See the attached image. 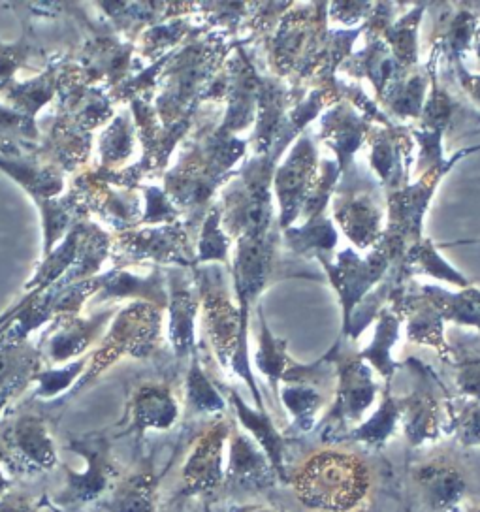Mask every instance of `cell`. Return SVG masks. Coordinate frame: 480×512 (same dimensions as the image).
I'll use <instances>...</instances> for the list:
<instances>
[{"mask_svg":"<svg viewBox=\"0 0 480 512\" xmlns=\"http://www.w3.org/2000/svg\"><path fill=\"white\" fill-rule=\"evenodd\" d=\"M471 512H480V507H479V509H475V511H471Z\"/></svg>","mask_w":480,"mask_h":512,"instance_id":"47","label":"cell"},{"mask_svg":"<svg viewBox=\"0 0 480 512\" xmlns=\"http://www.w3.org/2000/svg\"><path fill=\"white\" fill-rule=\"evenodd\" d=\"M439 57H441L439 51L432 46V55L428 64L424 68H413L398 76L396 80L390 81L379 98V104L386 108L388 113L396 115L403 121L420 119V113L428 96L432 70L437 66Z\"/></svg>","mask_w":480,"mask_h":512,"instance_id":"19","label":"cell"},{"mask_svg":"<svg viewBox=\"0 0 480 512\" xmlns=\"http://www.w3.org/2000/svg\"><path fill=\"white\" fill-rule=\"evenodd\" d=\"M258 315V351H256L255 364L262 375H266L268 383L272 386L273 394H279V383L283 375L290 368L292 360L288 358L287 341L279 339L272 334L268 322L264 319L262 305H256Z\"/></svg>","mask_w":480,"mask_h":512,"instance_id":"30","label":"cell"},{"mask_svg":"<svg viewBox=\"0 0 480 512\" xmlns=\"http://www.w3.org/2000/svg\"><path fill=\"white\" fill-rule=\"evenodd\" d=\"M134 426L140 430H168L174 426L179 407L164 386H145L134 398Z\"/></svg>","mask_w":480,"mask_h":512,"instance_id":"25","label":"cell"},{"mask_svg":"<svg viewBox=\"0 0 480 512\" xmlns=\"http://www.w3.org/2000/svg\"><path fill=\"white\" fill-rule=\"evenodd\" d=\"M330 8V19L345 27H360L362 21H368L373 10L371 2H334Z\"/></svg>","mask_w":480,"mask_h":512,"instance_id":"40","label":"cell"},{"mask_svg":"<svg viewBox=\"0 0 480 512\" xmlns=\"http://www.w3.org/2000/svg\"><path fill=\"white\" fill-rule=\"evenodd\" d=\"M424 4L411 6L407 14L394 21L390 27L384 29L381 38L384 44L390 49L392 57L401 68V72H409L416 68L418 63V53H416V34H418V25L422 21L424 14Z\"/></svg>","mask_w":480,"mask_h":512,"instance_id":"31","label":"cell"},{"mask_svg":"<svg viewBox=\"0 0 480 512\" xmlns=\"http://www.w3.org/2000/svg\"><path fill=\"white\" fill-rule=\"evenodd\" d=\"M279 396L288 413L292 415V426L298 432H311L317 426V415L322 409L324 396L319 386L307 383H283Z\"/></svg>","mask_w":480,"mask_h":512,"instance_id":"32","label":"cell"},{"mask_svg":"<svg viewBox=\"0 0 480 512\" xmlns=\"http://www.w3.org/2000/svg\"><path fill=\"white\" fill-rule=\"evenodd\" d=\"M336 351V400L330 405L326 430L320 433L322 441H341L352 428H356L364 413L373 405L377 396V384L373 381L371 368L360 360L358 352L345 347V339L339 337L334 345Z\"/></svg>","mask_w":480,"mask_h":512,"instance_id":"4","label":"cell"},{"mask_svg":"<svg viewBox=\"0 0 480 512\" xmlns=\"http://www.w3.org/2000/svg\"><path fill=\"white\" fill-rule=\"evenodd\" d=\"M339 70L347 72L351 78H368L377 98H381L390 81L405 74L381 36H368L366 48L351 55Z\"/></svg>","mask_w":480,"mask_h":512,"instance_id":"21","label":"cell"},{"mask_svg":"<svg viewBox=\"0 0 480 512\" xmlns=\"http://www.w3.org/2000/svg\"><path fill=\"white\" fill-rule=\"evenodd\" d=\"M223 209L219 206L209 211L206 223L202 228V236L198 243V262H228V251H230V238L221 228Z\"/></svg>","mask_w":480,"mask_h":512,"instance_id":"37","label":"cell"},{"mask_svg":"<svg viewBox=\"0 0 480 512\" xmlns=\"http://www.w3.org/2000/svg\"><path fill=\"white\" fill-rule=\"evenodd\" d=\"M371 123L351 102H337L320 115V140L334 149L341 176L351 168L352 157L368 138Z\"/></svg>","mask_w":480,"mask_h":512,"instance_id":"17","label":"cell"},{"mask_svg":"<svg viewBox=\"0 0 480 512\" xmlns=\"http://www.w3.org/2000/svg\"><path fill=\"white\" fill-rule=\"evenodd\" d=\"M394 273L396 277L392 281V287H401V283L407 281L413 273H426L460 288L471 287V283L462 273L456 272L445 258H441L432 240H420L415 245H411L405 251Z\"/></svg>","mask_w":480,"mask_h":512,"instance_id":"22","label":"cell"},{"mask_svg":"<svg viewBox=\"0 0 480 512\" xmlns=\"http://www.w3.org/2000/svg\"><path fill=\"white\" fill-rule=\"evenodd\" d=\"M418 288L435 305L443 320L480 330V288L471 285L460 292H448L435 285H418Z\"/></svg>","mask_w":480,"mask_h":512,"instance_id":"26","label":"cell"},{"mask_svg":"<svg viewBox=\"0 0 480 512\" xmlns=\"http://www.w3.org/2000/svg\"><path fill=\"white\" fill-rule=\"evenodd\" d=\"M377 317H379V322H377V328H375L373 341L364 351L358 352V356H360V360L369 362L373 368L381 373V377L386 381V384H390L396 369L400 368L392 360L390 352H392L394 343L400 337L401 317L398 313L392 311L390 305L383 307Z\"/></svg>","mask_w":480,"mask_h":512,"instance_id":"27","label":"cell"},{"mask_svg":"<svg viewBox=\"0 0 480 512\" xmlns=\"http://www.w3.org/2000/svg\"><path fill=\"white\" fill-rule=\"evenodd\" d=\"M296 503L307 512H366L377 477L368 460L343 448H319L288 469Z\"/></svg>","mask_w":480,"mask_h":512,"instance_id":"1","label":"cell"},{"mask_svg":"<svg viewBox=\"0 0 480 512\" xmlns=\"http://www.w3.org/2000/svg\"><path fill=\"white\" fill-rule=\"evenodd\" d=\"M230 456L224 469V486L230 490H268L277 479L272 464L255 439L240 426L230 432Z\"/></svg>","mask_w":480,"mask_h":512,"instance_id":"16","label":"cell"},{"mask_svg":"<svg viewBox=\"0 0 480 512\" xmlns=\"http://www.w3.org/2000/svg\"><path fill=\"white\" fill-rule=\"evenodd\" d=\"M198 300L183 277H172L170 337L179 356L194 351V319Z\"/></svg>","mask_w":480,"mask_h":512,"instance_id":"28","label":"cell"},{"mask_svg":"<svg viewBox=\"0 0 480 512\" xmlns=\"http://www.w3.org/2000/svg\"><path fill=\"white\" fill-rule=\"evenodd\" d=\"M319 260L332 287L336 288L339 294V302L343 305V337L347 334L352 311L368 296L371 288L383 283L384 275L392 266V262L377 245L371 249L368 256H360L352 249H345L337 253L336 260L326 256Z\"/></svg>","mask_w":480,"mask_h":512,"instance_id":"8","label":"cell"},{"mask_svg":"<svg viewBox=\"0 0 480 512\" xmlns=\"http://www.w3.org/2000/svg\"><path fill=\"white\" fill-rule=\"evenodd\" d=\"M369 164L388 192L409 185L415 140L411 128L390 125L373 127L368 132Z\"/></svg>","mask_w":480,"mask_h":512,"instance_id":"11","label":"cell"},{"mask_svg":"<svg viewBox=\"0 0 480 512\" xmlns=\"http://www.w3.org/2000/svg\"><path fill=\"white\" fill-rule=\"evenodd\" d=\"M288 247L296 255H313L317 258H330L332 251L336 249L339 234L336 226L326 217L320 215L317 219H309L302 226H290L287 230H281Z\"/></svg>","mask_w":480,"mask_h":512,"instance_id":"29","label":"cell"},{"mask_svg":"<svg viewBox=\"0 0 480 512\" xmlns=\"http://www.w3.org/2000/svg\"><path fill=\"white\" fill-rule=\"evenodd\" d=\"M0 512H38L32 505L31 499L27 497L16 496V494H6L0 497Z\"/></svg>","mask_w":480,"mask_h":512,"instance_id":"43","label":"cell"},{"mask_svg":"<svg viewBox=\"0 0 480 512\" xmlns=\"http://www.w3.org/2000/svg\"><path fill=\"white\" fill-rule=\"evenodd\" d=\"M187 403L192 411L200 415H217L224 413L226 403L219 394V388L209 381L204 369L200 368L198 358H192L191 371L187 379Z\"/></svg>","mask_w":480,"mask_h":512,"instance_id":"34","label":"cell"},{"mask_svg":"<svg viewBox=\"0 0 480 512\" xmlns=\"http://www.w3.org/2000/svg\"><path fill=\"white\" fill-rule=\"evenodd\" d=\"M456 388L462 396L480 403V356L456 360Z\"/></svg>","mask_w":480,"mask_h":512,"instance_id":"38","label":"cell"},{"mask_svg":"<svg viewBox=\"0 0 480 512\" xmlns=\"http://www.w3.org/2000/svg\"><path fill=\"white\" fill-rule=\"evenodd\" d=\"M407 366L416 373V386L409 396L400 398V424L409 445L422 447L437 441L443 432L452 430L447 424V418L452 420L454 426V416L450 405L439 396V383L430 375V369L415 358L407 360Z\"/></svg>","mask_w":480,"mask_h":512,"instance_id":"6","label":"cell"},{"mask_svg":"<svg viewBox=\"0 0 480 512\" xmlns=\"http://www.w3.org/2000/svg\"><path fill=\"white\" fill-rule=\"evenodd\" d=\"M477 147H469L456 151L450 159L430 172L422 174L416 183L405 185L400 191L386 194V209H388V228L384 230L383 238L377 243L383 249L384 255L392 264H400L405 251L422 240V219L432 200L433 192L437 189L441 177L447 176L450 168L469 155L471 151H479Z\"/></svg>","mask_w":480,"mask_h":512,"instance_id":"3","label":"cell"},{"mask_svg":"<svg viewBox=\"0 0 480 512\" xmlns=\"http://www.w3.org/2000/svg\"><path fill=\"white\" fill-rule=\"evenodd\" d=\"M471 49L475 51V57H477V63H479L480 68V27L477 29V32H475V38H473V46H471Z\"/></svg>","mask_w":480,"mask_h":512,"instance_id":"45","label":"cell"},{"mask_svg":"<svg viewBox=\"0 0 480 512\" xmlns=\"http://www.w3.org/2000/svg\"><path fill=\"white\" fill-rule=\"evenodd\" d=\"M341 177V170L337 160H322L317 168V176L311 183V189L307 192L305 198L304 213L305 221L309 219H317L320 215H324V209L330 202V196L337 189V181Z\"/></svg>","mask_w":480,"mask_h":512,"instance_id":"36","label":"cell"},{"mask_svg":"<svg viewBox=\"0 0 480 512\" xmlns=\"http://www.w3.org/2000/svg\"><path fill=\"white\" fill-rule=\"evenodd\" d=\"M83 368L81 364L78 366H70V368L63 369V371H51V373H44L42 377H38V394L40 396H55L57 392L64 390L68 384L72 383V379L80 373Z\"/></svg>","mask_w":480,"mask_h":512,"instance_id":"41","label":"cell"},{"mask_svg":"<svg viewBox=\"0 0 480 512\" xmlns=\"http://www.w3.org/2000/svg\"><path fill=\"white\" fill-rule=\"evenodd\" d=\"M226 98L228 108L219 132L234 136L236 132L249 127L256 117V96L260 76L251 63L243 46H236V55L226 63Z\"/></svg>","mask_w":480,"mask_h":512,"instance_id":"15","label":"cell"},{"mask_svg":"<svg viewBox=\"0 0 480 512\" xmlns=\"http://www.w3.org/2000/svg\"><path fill=\"white\" fill-rule=\"evenodd\" d=\"M454 430L465 448H480V403L465 407L454 420Z\"/></svg>","mask_w":480,"mask_h":512,"instance_id":"39","label":"cell"},{"mask_svg":"<svg viewBox=\"0 0 480 512\" xmlns=\"http://www.w3.org/2000/svg\"><path fill=\"white\" fill-rule=\"evenodd\" d=\"M386 202L364 187H337L334 219L356 249L375 247L383 238Z\"/></svg>","mask_w":480,"mask_h":512,"instance_id":"10","label":"cell"},{"mask_svg":"<svg viewBox=\"0 0 480 512\" xmlns=\"http://www.w3.org/2000/svg\"><path fill=\"white\" fill-rule=\"evenodd\" d=\"M411 482L424 512H469L471 479L456 456L437 454L418 462Z\"/></svg>","mask_w":480,"mask_h":512,"instance_id":"5","label":"cell"},{"mask_svg":"<svg viewBox=\"0 0 480 512\" xmlns=\"http://www.w3.org/2000/svg\"><path fill=\"white\" fill-rule=\"evenodd\" d=\"M6 458L21 475H38L57 465V450L48 426L34 416H23L4 435Z\"/></svg>","mask_w":480,"mask_h":512,"instance_id":"14","label":"cell"},{"mask_svg":"<svg viewBox=\"0 0 480 512\" xmlns=\"http://www.w3.org/2000/svg\"><path fill=\"white\" fill-rule=\"evenodd\" d=\"M401 403L400 398H396L390 392V384H386L383 401L379 403L377 411L369 416L368 420L360 422L356 428H352L341 441H352V443H362L369 448H383L390 437H394L398 428H400Z\"/></svg>","mask_w":480,"mask_h":512,"instance_id":"24","label":"cell"},{"mask_svg":"<svg viewBox=\"0 0 480 512\" xmlns=\"http://www.w3.org/2000/svg\"><path fill=\"white\" fill-rule=\"evenodd\" d=\"M458 10L452 14H441L437 32L433 36V48L439 55L443 53L448 63L464 61V55L473 46L475 32L479 29L480 16L471 12L467 6H456Z\"/></svg>","mask_w":480,"mask_h":512,"instance_id":"23","label":"cell"},{"mask_svg":"<svg viewBox=\"0 0 480 512\" xmlns=\"http://www.w3.org/2000/svg\"><path fill=\"white\" fill-rule=\"evenodd\" d=\"M232 422L217 418L194 443L183 465L185 494H211L224 486V448L230 439Z\"/></svg>","mask_w":480,"mask_h":512,"instance_id":"12","label":"cell"},{"mask_svg":"<svg viewBox=\"0 0 480 512\" xmlns=\"http://www.w3.org/2000/svg\"><path fill=\"white\" fill-rule=\"evenodd\" d=\"M228 396H230L236 416L240 420V428L249 433L255 439L256 445L264 450L277 479L281 480L283 484H287V439L277 430L272 416L266 413V407L264 409L247 407V403L234 390H228Z\"/></svg>","mask_w":480,"mask_h":512,"instance_id":"20","label":"cell"},{"mask_svg":"<svg viewBox=\"0 0 480 512\" xmlns=\"http://www.w3.org/2000/svg\"><path fill=\"white\" fill-rule=\"evenodd\" d=\"M452 66L456 68V76H458V81H460L465 95L469 96L475 104H479L480 106V72L479 74H473V72L465 66L464 61L454 63Z\"/></svg>","mask_w":480,"mask_h":512,"instance_id":"42","label":"cell"},{"mask_svg":"<svg viewBox=\"0 0 480 512\" xmlns=\"http://www.w3.org/2000/svg\"><path fill=\"white\" fill-rule=\"evenodd\" d=\"M14 475H16L14 467L8 462L6 454L0 450V497L6 496V494L10 492V488H12V484H14V482H12Z\"/></svg>","mask_w":480,"mask_h":512,"instance_id":"44","label":"cell"},{"mask_svg":"<svg viewBox=\"0 0 480 512\" xmlns=\"http://www.w3.org/2000/svg\"><path fill=\"white\" fill-rule=\"evenodd\" d=\"M70 450L80 458L81 465L66 467V484L57 501L64 507H78L110 494L119 471L113 464L108 443L102 437H85L74 441Z\"/></svg>","mask_w":480,"mask_h":512,"instance_id":"7","label":"cell"},{"mask_svg":"<svg viewBox=\"0 0 480 512\" xmlns=\"http://www.w3.org/2000/svg\"><path fill=\"white\" fill-rule=\"evenodd\" d=\"M32 366L29 352H17L16 347L0 351V409L31 377Z\"/></svg>","mask_w":480,"mask_h":512,"instance_id":"35","label":"cell"},{"mask_svg":"<svg viewBox=\"0 0 480 512\" xmlns=\"http://www.w3.org/2000/svg\"><path fill=\"white\" fill-rule=\"evenodd\" d=\"M202 281V298L206 307L209 339L224 368L230 366L234 352L240 349L241 320L238 305L232 304L223 273L217 266L206 270Z\"/></svg>","mask_w":480,"mask_h":512,"instance_id":"13","label":"cell"},{"mask_svg":"<svg viewBox=\"0 0 480 512\" xmlns=\"http://www.w3.org/2000/svg\"><path fill=\"white\" fill-rule=\"evenodd\" d=\"M241 512H279L270 507H264V505H256V507H249V509H243Z\"/></svg>","mask_w":480,"mask_h":512,"instance_id":"46","label":"cell"},{"mask_svg":"<svg viewBox=\"0 0 480 512\" xmlns=\"http://www.w3.org/2000/svg\"><path fill=\"white\" fill-rule=\"evenodd\" d=\"M319 155L315 142L302 134L290 149L287 160L275 168L273 189L279 200V228L287 230L302 215L307 192L317 176Z\"/></svg>","mask_w":480,"mask_h":512,"instance_id":"9","label":"cell"},{"mask_svg":"<svg viewBox=\"0 0 480 512\" xmlns=\"http://www.w3.org/2000/svg\"><path fill=\"white\" fill-rule=\"evenodd\" d=\"M277 155H260L241 168L224 194L223 226L228 238H262L273 226L272 185Z\"/></svg>","mask_w":480,"mask_h":512,"instance_id":"2","label":"cell"},{"mask_svg":"<svg viewBox=\"0 0 480 512\" xmlns=\"http://www.w3.org/2000/svg\"><path fill=\"white\" fill-rule=\"evenodd\" d=\"M290 91L273 76H260L256 96L255 134L249 145H253L256 157L272 155L273 145L279 138L281 125L285 121Z\"/></svg>","mask_w":480,"mask_h":512,"instance_id":"18","label":"cell"},{"mask_svg":"<svg viewBox=\"0 0 480 512\" xmlns=\"http://www.w3.org/2000/svg\"><path fill=\"white\" fill-rule=\"evenodd\" d=\"M157 482L151 473H138L121 482L108 503L110 512H155Z\"/></svg>","mask_w":480,"mask_h":512,"instance_id":"33","label":"cell"}]
</instances>
